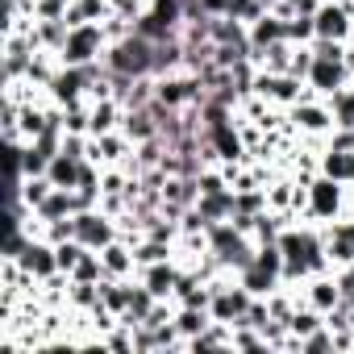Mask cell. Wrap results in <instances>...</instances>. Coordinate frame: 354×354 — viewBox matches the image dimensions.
<instances>
[{"instance_id":"1","label":"cell","mask_w":354,"mask_h":354,"mask_svg":"<svg viewBox=\"0 0 354 354\" xmlns=\"http://www.w3.org/2000/svg\"><path fill=\"white\" fill-rule=\"evenodd\" d=\"M104 67L109 71H121V75H154V42L142 38V34H129L121 42H109L104 50ZM158 80V75H154Z\"/></svg>"},{"instance_id":"2","label":"cell","mask_w":354,"mask_h":354,"mask_svg":"<svg viewBox=\"0 0 354 354\" xmlns=\"http://www.w3.org/2000/svg\"><path fill=\"white\" fill-rule=\"evenodd\" d=\"M346 192L350 184H337L329 180V175H313V184H308V209H304V221L313 225H329V221H342L346 217Z\"/></svg>"},{"instance_id":"3","label":"cell","mask_w":354,"mask_h":354,"mask_svg":"<svg viewBox=\"0 0 354 354\" xmlns=\"http://www.w3.org/2000/svg\"><path fill=\"white\" fill-rule=\"evenodd\" d=\"M75 238L88 250H104L113 238H121L117 234V217H109L104 209H84V213H75Z\"/></svg>"},{"instance_id":"4","label":"cell","mask_w":354,"mask_h":354,"mask_svg":"<svg viewBox=\"0 0 354 354\" xmlns=\"http://www.w3.org/2000/svg\"><path fill=\"white\" fill-rule=\"evenodd\" d=\"M346 84H354V71L346 63H325V59H313V71H308V88L317 96H337Z\"/></svg>"},{"instance_id":"5","label":"cell","mask_w":354,"mask_h":354,"mask_svg":"<svg viewBox=\"0 0 354 354\" xmlns=\"http://www.w3.org/2000/svg\"><path fill=\"white\" fill-rule=\"evenodd\" d=\"M300 304H313L317 313H329L342 304V288H337V275L333 271H321V275H308L304 288H300Z\"/></svg>"},{"instance_id":"6","label":"cell","mask_w":354,"mask_h":354,"mask_svg":"<svg viewBox=\"0 0 354 354\" xmlns=\"http://www.w3.org/2000/svg\"><path fill=\"white\" fill-rule=\"evenodd\" d=\"M180 259H162V263H150V267H138V279L158 296V300H171L175 296V283H180Z\"/></svg>"},{"instance_id":"7","label":"cell","mask_w":354,"mask_h":354,"mask_svg":"<svg viewBox=\"0 0 354 354\" xmlns=\"http://www.w3.org/2000/svg\"><path fill=\"white\" fill-rule=\"evenodd\" d=\"M34 279H50V275H59V254H55V242H46V238H30V246L21 250V259H17Z\"/></svg>"},{"instance_id":"8","label":"cell","mask_w":354,"mask_h":354,"mask_svg":"<svg viewBox=\"0 0 354 354\" xmlns=\"http://www.w3.org/2000/svg\"><path fill=\"white\" fill-rule=\"evenodd\" d=\"M100 263H104V275H113V279H138V259L125 238H113L100 250Z\"/></svg>"},{"instance_id":"9","label":"cell","mask_w":354,"mask_h":354,"mask_svg":"<svg viewBox=\"0 0 354 354\" xmlns=\"http://www.w3.org/2000/svg\"><path fill=\"white\" fill-rule=\"evenodd\" d=\"M121 133H125L133 146H138V142L158 138V121H154L150 104H146V109H125V117H121Z\"/></svg>"},{"instance_id":"10","label":"cell","mask_w":354,"mask_h":354,"mask_svg":"<svg viewBox=\"0 0 354 354\" xmlns=\"http://www.w3.org/2000/svg\"><path fill=\"white\" fill-rule=\"evenodd\" d=\"M321 175H329V180H337V184H354V150H333V146H325V154H321Z\"/></svg>"},{"instance_id":"11","label":"cell","mask_w":354,"mask_h":354,"mask_svg":"<svg viewBox=\"0 0 354 354\" xmlns=\"http://www.w3.org/2000/svg\"><path fill=\"white\" fill-rule=\"evenodd\" d=\"M250 30V46L254 50H263V46H271V42H279V38H288V21L283 17H275V13H263L254 26H246Z\"/></svg>"},{"instance_id":"12","label":"cell","mask_w":354,"mask_h":354,"mask_svg":"<svg viewBox=\"0 0 354 354\" xmlns=\"http://www.w3.org/2000/svg\"><path fill=\"white\" fill-rule=\"evenodd\" d=\"M238 283H242V288H246L250 296H263V300H267V296H271V292H275V288H279L283 279H279L275 271H267V267L250 263L246 271H238Z\"/></svg>"},{"instance_id":"13","label":"cell","mask_w":354,"mask_h":354,"mask_svg":"<svg viewBox=\"0 0 354 354\" xmlns=\"http://www.w3.org/2000/svg\"><path fill=\"white\" fill-rule=\"evenodd\" d=\"M84 162L88 158H67V154H55V162H50V184L55 188H80V171H84Z\"/></svg>"},{"instance_id":"14","label":"cell","mask_w":354,"mask_h":354,"mask_svg":"<svg viewBox=\"0 0 354 354\" xmlns=\"http://www.w3.org/2000/svg\"><path fill=\"white\" fill-rule=\"evenodd\" d=\"M321 325H325V313H317L313 304H296V313L288 317V329H292V333H296L300 342H304L308 333H317Z\"/></svg>"},{"instance_id":"15","label":"cell","mask_w":354,"mask_h":354,"mask_svg":"<svg viewBox=\"0 0 354 354\" xmlns=\"http://www.w3.org/2000/svg\"><path fill=\"white\" fill-rule=\"evenodd\" d=\"M71 279H80V283H100V279H104V263H100V250H84V259L75 263Z\"/></svg>"},{"instance_id":"16","label":"cell","mask_w":354,"mask_h":354,"mask_svg":"<svg viewBox=\"0 0 354 354\" xmlns=\"http://www.w3.org/2000/svg\"><path fill=\"white\" fill-rule=\"evenodd\" d=\"M329 109H333V121L354 129V84H346L337 96H329Z\"/></svg>"},{"instance_id":"17","label":"cell","mask_w":354,"mask_h":354,"mask_svg":"<svg viewBox=\"0 0 354 354\" xmlns=\"http://www.w3.org/2000/svg\"><path fill=\"white\" fill-rule=\"evenodd\" d=\"M313 38H317V21H313V13H296V17L288 21V42L308 46Z\"/></svg>"},{"instance_id":"18","label":"cell","mask_w":354,"mask_h":354,"mask_svg":"<svg viewBox=\"0 0 354 354\" xmlns=\"http://www.w3.org/2000/svg\"><path fill=\"white\" fill-rule=\"evenodd\" d=\"M84 250H88V246H84L80 238L59 242V246H55V254H59V271H63V275H71V271H75V263L84 259Z\"/></svg>"},{"instance_id":"19","label":"cell","mask_w":354,"mask_h":354,"mask_svg":"<svg viewBox=\"0 0 354 354\" xmlns=\"http://www.w3.org/2000/svg\"><path fill=\"white\" fill-rule=\"evenodd\" d=\"M263 13H267V9L259 5V0H230V17L242 21V26H254Z\"/></svg>"},{"instance_id":"20","label":"cell","mask_w":354,"mask_h":354,"mask_svg":"<svg viewBox=\"0 0 354 354\" xmlns=\"http://www.w3.org/2000/svg\"><path fill=\"white\" fill-rule=\"evenodd\" d=\"M300 350H308V354H325V350H333V333L321 325L317 333H308V337L300 342Z\"/></svg>"},{"instance_id":"21","label":"cell","mask_w":354,"mask_h":354,"mask_svg":"<svg viewBox=\"0 0 354 354\" xmlns=\"http://www.w3.org/2000/svg\"><path fill=\"white\" fill-rule=\"evenodd\" d=\"M205 17H230V0H201Z\"/></svg>"},{"instance_id":"22","label":"cell","mask_w":354,"mask_h":354,"mask_svg":"<svg viewBox=\"0 0 354 354\" xmlns=\"http://www.w3.org/2000/svg\"><path fill=\"white\" fill-rule=\"evenodd\" d=\"M259 5H263V9H267V13H271V9H275V5H279V0H259Z\"/></svg>"}]
</instances>
